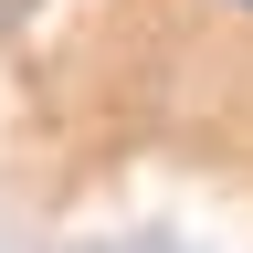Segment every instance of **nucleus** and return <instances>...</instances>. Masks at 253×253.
<instances>
[{"label":"nucleus","instance_id":"1","mask_svg":"<svg viewBox=\"0 0 253 253\" xmlns=\"http://www.w3.org/2000/svg\"><path fill=\"white\" fill-rule=\"evenodd\" d=\"M243 11H253V0H243Z\"/></svg>","mask_w":253,"mask_h":253}]
</instances>
